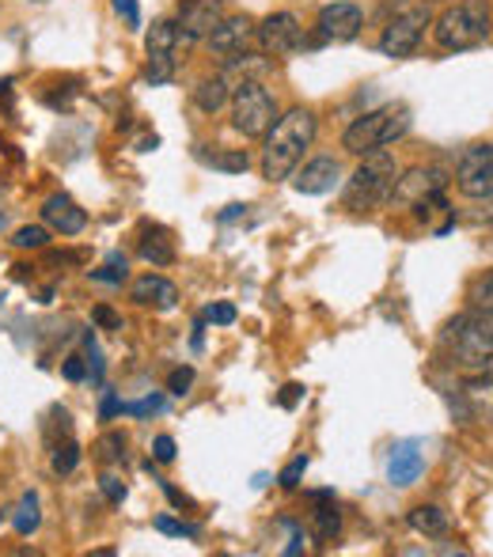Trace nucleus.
I'll list each match as a JSON object with an SVG mask.
<instances>
[{"mask_svg": "<svg viewBox=\"0 0 493 557\" xmlns=\"http://www.w3.org/2000/svg\"><path fill=\"white\" fill-rule=\"evenodd\" d=\"M316 114L304 111V107H293L288 114H281L273 122V129L266 133V148H262V178L270 183H281L296 171V163L304 160V152L316 140Z\"/></svg>", "mask_w": 493, "mask_h": 557, "instance_id": "f257e3e1", "label": "nucleus"}, {"mask_svg": "<svg viewBox=\"0 0 493 557\" xmlns=\"http://www.w3.org/2000/svg\"><path fill=\"white\" fill-rule=\"evenodd\" d=\"M441 349L459 372H486L493 364V315L486 311H464L441 334Z\"/></svg>", "mask_w": 493, "mask_h": 557, "instance_id": "f03ea898", "label": "nucleus"}, {"mask_svg": "<svg viewBox=\"0 0 493 557\" xmlns=\"http://www.w3.org/2000/svg\"><path fill=\"white\" fill-rule=\"evenodd\" d=\"M493 35V8L490 0H459L448 12H441L433 27V42L448 53L474 50Z\"/></svg>", "mask_w": 493, "mask_h": 557, "instance_id": "7ed1b4c3", "label": "nucleus"}, {"mask_svg": "<svg viewBox=\"0 0 493 557\" xmlns=\"http://www.w3.org/2000/svg\"><path fill=\"white\" fill-rule=\"evenodd\" d=\"M398 178V163L387 152H369L361 156V168L349 175L346 194H342V206L349 213H369V209L383 206L391 198V186Z\"/></svg>", "mask_w": 493, "mask_h": 557, "instance_id": "20e7f679", "label": "nucleus"}, {"mask_svg": "<svg viewBox=\"0 0 493 557\" xmlns=\"http://www.w3.org/2000/svg\"><path fill=\"white\" fill-rule=\"evenodd\" d=\"M410 133V111L406 107H380V111L361 114L346 133H342V148L354 156L383 152L387 145H395L398 137Z\"/></svg>", "mask_w": 493, "mask_h": 557, "instance_id": "39448f33", "label": "nucleus"}, {"mask_svg": "<svg viewBox=\"0 0 493 557\" xmlns=\"http://www.w3.org/2000/svg\"><path fill=\"white\" fill-rule=\"evenodd\" d=\"M278 122V103L262 88V81H244L239 88H232V125L244 137H266Z\"/></svg>", "mask_w": 493, "mask_h": 557, "instance_id": "423d86ee", "label": "nucleus"}, {"mask_svg": "<svg viewBox=\"0 0 493 557\" xmlns=\"http://www.w3.org/2000/svg\"><path fill=\"white\" fill-rule=\"evenodd\" d=\"M426 27H429V12L421 4L398 12L395 20H387V27H383L380 53L383 58H410V53L418 50L421 35H426Z\"/></svg>", "mask_w": 493, "mask_h": 557, "instance_id": "0eeeda50", "label": "nucleus"}, {"mask_svg": "<svg viewBox=\"0 0 493 557\" xmlns=\"http://www.w3.org/2000/svg\"><path fill=\"white\" fill-rule=\"evenodd\" d=\"M456 186L464 198L490 201L493 198V140L490 145H474L464 152L456 168Z\"/></svg>", "mask_w": 493, "mask_h": 557, "instance_id": "6e6552de", "label": "nucleus"}, {"mask_svg": "<svg viewBox=\"0 0 493 557\" xmlns=\"http://www.w3.org/2000/svg\"><path fill=\"white\" fill-rule=\"evenodd\" d=\"M148 69H145V76L152 84H168L171 76H175V65H178V30H175V23L171 20H160V23H152V30H148Z\"/></svg>", "mask_w": 493, "mask_h": 557, "instance_id": "1a4fd4ad", "label": "nucleus"}, {"mask_svg": "<svg viewBox=\"0 0 493 557\" xmlns=\"http://www.w3.org/2000/svg\"><path fill=\"white\" fill-rule=\"evenodd\" d=\"M255 38L270 58H293V53L304 46V27L293 12H278V15H266V20L258 23Z\"/></svg>", "mask_w": 493, "mask_h": 557, "instance_id": "9d476101", "label": "nucleus"}, {"mask_svg": "<svg viewBox=\"0 0 493 557\" xmlns=\"http://www.w3.org/2000/svg\"><path fill=\"white\" fill-rule=\"evenodd\" d=\"M444 186H448V175H444L441 168H410L403 178H395V186H391V206H418V201L433 198V194H444Z\"/></svg>", "mask_w": 493, "mask_h": 557, "instance_id": "9b49d317", "label": "nucleus"}, {"mask_svg": "<svg viewBox=\"0 0 493 557\" xmlns=\"http://www.w3.org/2000/svg\"><path fill=\"white\" fill-rule=\"evenodd\" d=\"M224 20V0H186L178 12V46H194L198 38H209V30Z\"/></svg>", "mask_w": 493, "mask_h": 557, "instance_id": "f8f14e48", "label": "nucleus"}, {"mask_svg": "<svg viewBox=\"0 0 493 557\" xmlns=\"http://www.w3.org/2000/svg\"><path fill=\"white\" fill-rule=\"evenodd\" d=\"M255 35H258V27L250 23V15H224V20L209 30V50H213L217 58L232 61L250 50Z\"/></svg>", "mask_w": 493, "mask_h": 557, "instance_id": "ddd939ff", "label": "nucleus"}, {"mask_svg": "<svg viewBox=\"0 0 493 557\" xmlns=\"http://www.w3.org/2000/svg\"><path fill=\"white\" fill-rule=\"evenodd\" d=\"M316 27L319 38H326V42H354L365 27V12L357 4H349V0H338V4H326L319 12Z\"/></svg>", "mask_w": 493, "mask_h": 557, "instance_id": "4468645a", "label": "nucleus"}, {"mask_svg": "<svg viewBox=\"0 0 493 557\" xmlns=\"http://www.w3.org/2000/svg\"><path fill=\"white\" fill-rule=\"evenodd\" d=\"M342 178V163L334 156H319V160L304 163L300 171H293L296 194H331Z\"/></svg>", "mask_w": 493, "mask_h": 557, "instance_id": "2eb2a0df", "label": "nucleus"}, {"mask_svg": "<svg viewBox=\"0 0 493 557\" xmlns=\"http://www.w3.org/2000/svg\"><path fill=\"white\" fill-rule=\"evenodd\" d=\"M42 221L61 235H81L84 227H88V213H84L69 194H53V198H46V206H42Z\"/></svg>", "mask_w": 493, "mask_h": 557, "instance_id": "dca6fc26", "label": "nucleus"}, {"mask_svg": "<svg viewBox=\"0 0 493 557\" xmlns=\"http://www.w3.org/2000/svg\"><path fill=\"white\" fill-rule=\"evenodd\" d=\"M421 470H426V455H421V447L414 441H403L391 447V459H387V478L391 485H398V490H406V485H414L421 478Z\"/></svg>", "mask_w": 493, "mask_h": 557, "instance_id": "f3484780", "label": "nucleus"}, {"mask_svg": "<svg viewBox=\"0 0 493 557\" xmlns=\"http://www.w3.org/2000/svg\"><path fill=\"white\" fill-rule=\"evenodd\" d=\"M130 296L140 308H156V311H171L178 304V288L168 277H160V273H148V277L133 281Z\"/></svg>", "mask_w": 493, "mask_h": 557, "instance_id": "a211bd4d", "label": "nucleus"}, {"mask_svg": "<svg viewBox=\"0 0 493 557\" xmlns=\"http://www.w3.org/2000/svg\"><path fill=\"white\" fill-rule=\"evenodd\" d=\"M137 255L152 265H171L175 262V247H171V235L163 227H145L137 243Z\"/></svg>", "mask_w": 493, "mask_h": 557, "instance_id": "6ab92c4d", "label": "nucleus"}, {"mask_svg": "<svg viewBox=\"0 0 493 557\" xmlns=\"http://www.w3.org/2000/svg\"><path fill=\"white\" fill-rule=\"evenodd\" d=\"M406 523H410V528L418 531V535H426V539H444V535H448V512H444V508H436V505L410 508Z\"/></svg>", "mask_w": 493, "mask_h": 557, "instance_id": "aec40b11", "label": "nucleus"}, {"mask_svg": "<svg viewBox=\"0 0 493 557\" xmlns=\"http://www.w3.org/2000/svg\"><path fill=\"white\" fill-rule=\"evenodd\" d=\"M229 84L221 81V76H213V81H201L198 84V91H194V103L201 107L206 114H217L224 103H229Z\"/></svg>", "mask_w": 493, "mask_h": 557, "instance_id": "412c9836", "label": "nucleus"}, {"mask_svg": "<svg viewBox=\"0 0 493 557\" xmlns=\"http://www.w3.org/2000/svg\"><path fill=\"white\" fill-rule=\"evenodd\" d=\"M198 160L209 163V168H217V171H229V175H244V171L250 168L247 152H229V148H217V152L198 148Z\"/></svg>", "mask_w": 493, "mask_h": 557, "instance_id": "4be33fe9", "label": "nucleus"}, {"mask_svg": "<svg viewBox=\"0 0 493 557\" xmlns=\"http://www.w3.org/2000/svg\"><path fill=\"white\" fill-rule=\"evenodd\" d=\"M38 523H42V512H38V497H35V493H27V497L20 500V508H15L12 528H15V535H35Z\"/></svg>", "mask_w": 493, "mask_h": 557, "instance_id": "5701e85b", "label": "nucleus"}, {"mask_svg": "<svg viewBox=\"0 0 493 557\" xmlns=\"http://www.w3.org/2000/svg\"><path fill=\"white\" fill-rule=\"evenodd\" d=\"M467 304H471L474 311H486V315H493V270L479 273V277L467 285Z\"/></svg>", "mask_w": 493, "mask_h": 557, "instance_id": "b1692460", "label": "nucleus"}, {"mask_svg": "<svg viewBox=\"0 0 493 557\" xmlns=\"http://www.w3.org/2000/svg\"><path fill=\"white\" fill-rule=\"evenodd\" d=\"M338 531H342L338 508H334V505L316 508V539H319V543H334V539H338Z\"/></svg>", "mask_w": 493, "mask_h": 557, "instance_id": "393cba45", "label": "nucleus"}, {"mask_svg": "<svg viewBox=\"0 0 493 557\" xmlns=\"http://www.w3.org/2000/svg\"><path fill=\"white\" fill-rule=\"evenodd\" d=\"M76 462H81V447H76V441H65L53 447V474H73Z\"/></svg>", "mask_w": 493, "mask_h": 557, "instance_id": "a878e982", "label": "nucleus"}, {"mask_svg": "<svg viewBox=\"0 0 493 557\" xmlns=\"http://www.w3.org/2000/svg\"><path fill=\"white\" fill-rule=\"evenodd\" d=\"M12 243L20 250H46V247H50V232H46V227H38V224H30V227H20Z\"/></svg>", "mask_w": 493, "mask_h": 557, "instance_id": "bb28decb", "label": "nucleus"}, {"mask_svg": "<svg viewBox=\"0 0 493 557\" xmlns=\"http://www.w3.org/2000/svg\"><path fill=\"white\" fill-rule=\"evenodd\" d=\"M125 447H130L125 433H107L103 441L96 444V451H99V459H107V462H122L125 459Z\"/></svg>", "mask_w": 493, "mask_h": 557, "instance_id": "cd10ccee", "label": "nucleus"}, {"mask_svg": "<svg viewBox=\"0 0 493 557\" xmlns=\"http://www.w3.org/2000/svg\"><path fill=\"white\" fill-rule=\"evenodd\" d=\"M91 281H103V285H122L125 281V255H111V262L103 270H88Z\"/></svg>", "mask_w": 493, "mask_h": 557, "instance_id": "c85d7f7f", "label": "nucleus"}, {"mask_svg": "<svg viewBox=\"0 0 493 557\" xmlns=\"http://www.w3.org/2000/svg\"><path fill=\"white\" fill-rule=\"evenodd\" d=\"M194 368L190 364H183V368H175V372H171V380H168V391L175 398H183V395H190V387H194Z\"/></svg>", "mask_w": 493, "mask_h": 557, "instance_id": "c756f323", "label": "nucleus"}, {"mask_svg": "<svg viewBox=\"0 0 493 557\" xmlns=\"http://www.w3.org/2000/svg\"><path fill=\"white\" fill-rule=\"evenodd\" d=\"M163 410V398L152 395V398H140V403H122V413L130 418H148V413H160Z\"/></svg>", "mask_w": 493, "mask_h": 557, "instance_id": "7c9ffc66", "label": "nucleus"}, {"mask_svg": "<svg viewBox=\"0 0 493 557\" xmlns=\"http://www.w3.org/2000/svg\"><path fill=\"white\" fill-rule=\"evenodd\" d=\"M156 531H163V535H175V539H198V528L171 520V516H160V520H156Z\"/></svg>", "mask_w": 493, "mask_h": 557, "instance_id": "2f4dec72", "label": "nucleus"}, {"mask_svg": "<svg viewBox=\"0 0 493 557\" xmlns=\"http://www.w3.org/2000/svg\"><path fill=\"white\" fill-rule=\"evenodd\" d=\"M304 470H308V459H304V455H300V459L288 462V467L281 470V478H278L281 490H296V485H300V478H304Z\"/></svg>", "mask_w": 493, "mask_h": 557, "instance_id": "473e14b6", "label": "nucleus"}, {"mask_svg": "<svg viewBox=\"0 0 493 557\" xmlns=\"http://www.w3.org/2000/svg\"><path fill=\"white\" fill-rule=\"evenodd\" d=\"M99 490H103V497L111 500V505H122V500H125V482H122V478H114V474L99 478Z\"/></svg>", "mask_w": 493, "mask_h": 557, "instance_id": "72a5a7b5", "label": "nucleus"}, {"mask_svg": "<svg viewBox=\"0 0 493 557\" xmlns=\"http://www.w3.org/2000/svg\"><path fill=\"white\" fill-rule=\"evenodd\" d=\"M206 319L217 326H232L236 323V308H232V304H213V308L206 311Z\"/></svg>", "mask_w": 493, "mask_h": 557, "instance_id": "f704fd0d", "label": "nucleus"}, {"mask_svg": "<svg viewBox=\"0 0 493 557\" xmlns=\"http://www.w3.org/2000/svg\"><path fill=\"white\" fill-rule=\"evenodd\" d=\"M300 398H304V383H288V387H281L278 403L285 406V410H296V406H300Z\"/></svg>", "mask_w": 493, "mask_h": 557, "instance_id": "c9c22d12", "label": "nucleus"}, {"mask_svg": "<svg viewBox=\"0 0 493 557\" xmlns=\"http://www.w3.org/2000/svg\"><path fill=\"white\" fill-rule=\"evenodd\" d=\"M91 319H96V323H99V326H107V331H122V319H119V315H114V311H111V308H107V304H99V308H96V311H91Z\"/></svg>", "mask_w": 493, "mask_h": 557, "instance_id": "e433bc0d", "label": "nucleus"}, {"mask_svg": "<svg viewBox=\"0 0 493 557\" xmlns=\"http://www.w3.org/2000/svg\"><path fill=\"white\" fill-rule=\"evenodd\" d=\"M114 8H119V15H125V23H130V27H140V8H137V0H114Z\"/></svg>", "mask_w": 493, "mask_h": 557, "instance_id": "4c0bfd02", "label": "nucleus"}, {"mask_svg": "<svg viewBox=\"0 0 493 557\" xmlns=\"http://www.w3.org/2000/svg\"><path fill=\"white\" fill-rule=\"evenodd\" d=\"M152 455H156L160 462H171V459H175V441H171V436H156Z\"/></svg>", "mask_w": 493, "mask_h": 557, "instance_id": "58836bf2", "label": "nucleus"}, {"mask_svg": "<svg viewBox=\"0 0 493 557\" xmlns=\"http://www.w3.org/2000/svg\"><path fill=\"white\" fill-rule=\"evenodd\" d=\"M61 372H65V380L81 383L84 375H88V368H84V360H81V357H69V360H65V368H61Z\"/></svg>", "mask_w": 493, "mask_h": 557, "instance_id": "ea45409f", "label": "nucleus"}, {"mask_svg": "<svg viewBox=\"0 0 493 557\" xmlns=\"http://www.w3.org/2000/svg\"><path fill=\"white\" fill-rule=\"evenodd\" d=\"M163 493H168V500H171V505H175V508H194V500L186 497V493H178L171 482H163Z\"/></svg>", "mask_w": 493, "mask_h": 557, "instance_id": "a19ab883", "label": "nucleus"}, {"mask_svg": "<svg viewBox=\"0 0 493 557\" xmlns=\"http://www.w3.org/2000/svg\"><path fill=\"white\" fill-rule=\"evenodd\" d=\"M119 413H122V403H119L114 395H107V398H103V406H99V418L111 421V418H119Z\"/></svg>", "mask_w": 493, "mask_h": 557, "instance_id": "79ce46f5", "label": "nucleus"}, {"mask_svg": "<svg viewBox=\"0 0 493 557\" xmlns=\"http://www.w3.org/2000/svg\"><path fill=\"white\" fill-rule=\"evenodd\" d=\"M288 528H293V543L285 546V554L293 557V554H300V550H304V531L296 528V523H288Z\"/></svg>", "mask_w": 493, "mask_h": 557, "instance_id": "37998d69", "label": "nucleus"}, {"mask_svg": "<svg viewBox=\"0 0 493 557\" xmlns=\"http://www.w3.org/2000/svg\"><path fill=\"white\" fill-rule=\"evenodd\" d=\"M247 206H229V213H221V221H236L239 213H244Z\"/></svg>", "mask_w": 493, "mask_h": 557, "instance_id": "c03bdc74", "label": "nucleus"}, {"mask_svg": "<svg viewBox=\"0 0 493 557\" xmlns=\"http://www.w3.org/2000/svg\"><path fill=\"white\" fill-rule=\"evenodd\" d=\"M486 372H490V375H493V364H490V368H486Z\"/></svg>", "mask_w": 493, "mask_h": 557, "instance_id": "a18cd8bd", "label": "nucleus"}]
</instances>
